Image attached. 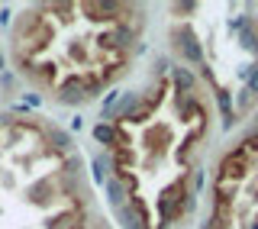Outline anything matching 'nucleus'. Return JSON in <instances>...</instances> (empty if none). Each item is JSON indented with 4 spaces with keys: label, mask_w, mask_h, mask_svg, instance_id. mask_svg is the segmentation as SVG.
<instances>
[{
    "label": "nucleus",
    "mask_w": 258,
    "mask_h": 229,
    "mask_svg": "<svg viewBox=\"0 0 258 229\" xmlns=\"http://www.w3.org/2000/svg\"><path fill=\"white\" fill-rule=\"evenodd\" d=\"M207 123V107L184 68L158 75L116 117L113 171L142 229H171L190 207Z\"/></svg>",
    "instance_id": "f257e3e1"
},
{
    "label": "nucleus",
    "mask_w": 258,
    "mask_h": 229,
    "mask_svg": "<svg viewBox=\"0 0 258 229\" xmlns=\"http://www.w3.org/2000/svg\"><path fill=\"white\" fill-rule=\"evenodd\" d=\"M139 39L142 16L136 7H36L13 26V59L36 87L78 103L123 75Z\"/></svg>",
    "instance_id": "f03ea898"
}]
</instances>
